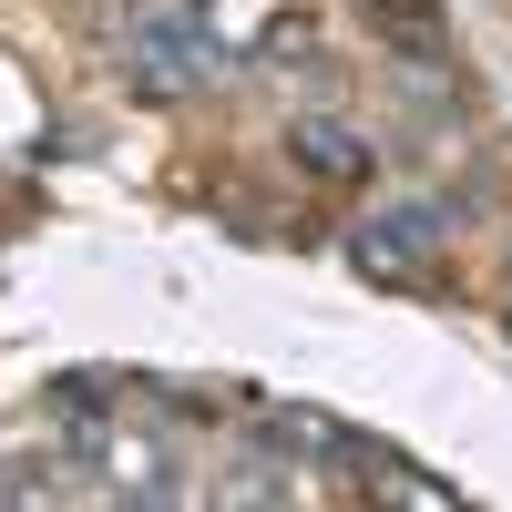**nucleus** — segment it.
Returning <instances> with one entry per match:
<instances>
[{
  "mask_svg": "<svg viewBox=\"0 0 512 512\" xmlns=\"http://www.w3.org/2000/svg\"><path fill=\"white\" fill-rule=\"evenodd\" d=\"M287 154H297V175H318V185H359L369 164H379L349 113H297L287 123Z\"/></svg>",
  "mask_w": 512,
  "mask_h": 512,
  "instance_id": "nucleus-4",
  "label": "nucleus"
},
{
  "mask_svg": "<svg viewBox=\"0 0 512 512\" xmlns=\"http://www.w3.org/2000/svg\"><path fill=\"white\" fill-rule=\"evenodd\" d=\"M205 502H226V512H256V502H297V472H287V451H267V461H246V472H226L216 492H205Z\"/></svg>",
  "mask_w": 512,
  "mask_h": 512,
  "instance_id": "nucleus-6",
  "label": "nucleus"
},
{
  "mask_svg": "<svg viewBox=\"0 0 512 512\" xmlns=\"http://www.w3.org/2000/svg\"><path fill=\"white\" fill-rule=\"evenodd\" d=\"M359 492H379V502H410V512H461V492H451V482H431V472H410L400 451H379L369 472H359Z\"/></svg>",
  "mask_w": 512,
  "mask_h": 512,
  "instance_id": "nucleus-5",
  "label": "nucleus"
},
{
  "mask_svg": "<svg viewBox=\"0 0 512 512\" xmlns=\"http://www.w3.org/2000/svg\"><path fill=\"white\" fill-rule=\"evenodd\" d=\"M451 246V205H379L369 226H349V267L379 287H420Z\"/></svg>",
  "mask_w": 512,
  "mask_h": 512,
  "instance_id": "nucleus-2",
  "label": "nucleus"
},
{
  "mask_svg": "<svg viewBox=\"0 0 512 512\" xmlns=\"http://www.w3.org/2000/svg\"><path fill=\"white\" fill-rule=\"evenodd\" d=\"M52 410H82V420H113V410H123V379H113V369H62V379H52Z\"/></svg>",
  "mask_w": 512,
  "mask_h": 512,
  "instance_id": "nucleus-8",
  "label": "nucleus"
},
{
  "mask_svg": "<svg viewBox=\"0 0 512 512\" xmlns=\"http://www.w3.org/2000/svg\"><path fill=\"white\" fill-rule=\"evenodd\" d=\"M256 441L287 451V461H359V472L390 451V441H369V431H349V420H328L308 400H267V410H256Z\"/></svg>",
  "mask_w": 512,
  "mask_h": 512,
  "instance_id": "nucleus-3",
  "label": "nucleus"
},
{
  "mask_svg": "<svg viewBox=\"0 0 512 512\" xmlns=\"http://www.w3.org/2000/svg\"><path fill=\"white\" fill-rule=\"evenodd\" d=\"M123 62H134V93H144V103H175V93H195L226 52H216L205 0H123Z\"/></svg>",
  "mask_w": 512,
  "mask_h": 512,
  "instance_id": "nucleus-1",
  "label": "nucleus"
},
{
  "mask_svg": "<svg viewBox=\"0 0 512 512\" xmlns=\"http://www.w3.org/2000/svg\"><path fill=\"white\" fill-rule=\"evenodd\" d=\"M318 52H328V41H318V21H308V11H277L267 31H256V62H277V72H308Z\"/></svg>",
  "mask_w": 512,
  "mask_h": 512,
  "instance_id": "nucleus-7",
  "label": "nucleus"
}]
</instances>
